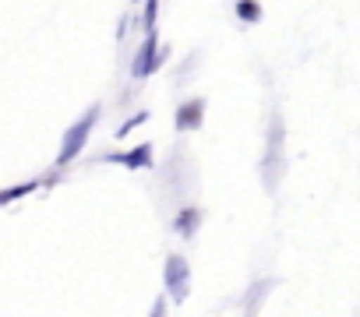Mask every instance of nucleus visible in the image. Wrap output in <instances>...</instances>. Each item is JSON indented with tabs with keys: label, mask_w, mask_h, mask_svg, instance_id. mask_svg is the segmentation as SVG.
<instances>
[{
	"label": "nucleus",
	"mask_w": 360,
	"mask_h": 317,
	"mask_svg": "<svg viewBox=\"0 0 360 317\" xmlns=\"http://www.w3.org/2000/svg\"><path fill=\"white\" fill-rule=\"evenodd\" d=\"M198 116H202V106H184V109H180V130H184L188 123H198Z\"/></svg>",
	"instance_id": "f257e3e1"
},
{
	"label": "nucleus",
	"mask_w": 360,
	"mask_h": 317,
	"mask_svg": "<svg viewBox=\"0 0 360 317\" xmlns=\"http://www.w3.org/2000/svg\"><path fill=\"white\" fill-rule=\"evenodd\" d=\"M262 15V8L255 4V0H244V4H240V18H248V22H255Z\"/></svg>",
	"instance_id": "f03ea898"
}]
</instances>
